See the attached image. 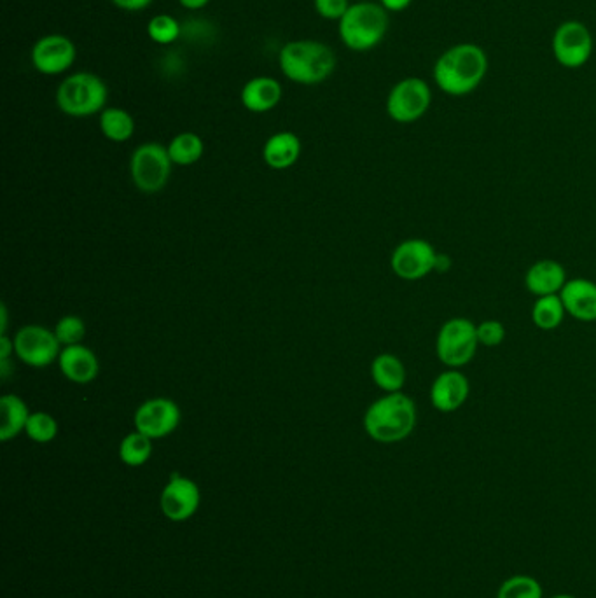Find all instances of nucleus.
<instances>
[{
  "mask_svg": "<svg viewBox=\"0 0 596 598\" xmlns=\"http://www.w3.org/2000/svg\"><path fill=\"white\" fill-rule=\"evenodd\" d=\"M205 151L203 140L200 135L193 132H182L175 135L172 142L168 144V154L179 167H191L201 160Z\"/></svg>",
  "mask_w": 596,
  "mask_h": 598,
  "instance_id": "25",
  "label": "nucleus"
},
{
  "mask_svg": "<svg viewBox=\"0 0 596 598\" xmlns=\"http://www.w3.org/2000/svg\"><path fill=\"white\" fill-rule=\"evenodd\" d=\"M371 378L378 389L383 390L385 394L392 392H402L406 385V366L397 355L385 354L376 355L371 362Z\"/></svg>",
  "mask_w": 596,
  "mask_h": 598,
  "instance_id": "21",
  "label": "nucleus"
},
{
  "mask_svg": "<svg viewBox=\"0 0 596 598\" xmlns=\"http://www.w3.org/2000/svg\"><path fill=\"white\" fill-rule=\"evenodd\" d=\"M453 266V259L450 258V254L446 252H437L436 268L434 273H448Z\"/></svg>",
  "mask_w": 596,
  "mask_h": 598,
  "instance_id": "35",
  "label": "nucleus"
},
{
  "mask_svg": "<svg viewBox=\"0 0 596 598\" xmlns=\"http://www.w3.org/2000/svg\"><path fill=\"white\" fill-rule=\"evenodd\" d=\"M172 165L174 161L168 154V147L158 142H146L137 147L130 160V174L135 188L147 195L160 193L172 175Z\"/></svg>",
  "mask_w": 596,
  "mask_h": 598,
  "instance_id": "7",
  "label": "nucleus"
},
{
  "mask_svg": "<svg viewBox=\"0 0 596 598\" xmlns=\"http://www.w3.org/2000/svg\"><path fill=\"white\" fill-rule=\"evenodd\" d=\"M437 251L425 238H408L397 244L390 256V268L396 277L406 282L429 277L436 268Z\"/></svg>",
  "mask_w": 596,
  "mask_h": 598,
  "instance_id": "10",
  "label": "nucleus"
},
{
  "mask_svg": "<svg viewBox=\"0 0 596 598\" xmlns=\"http://www.w3.org/2000/svg\"><path fill=\"white\" fill-rule=\"evenodd\" d=\"M98 123L105 139L111 142H126L132 139L135 133L132 114L121 107H105L104 111L100 112Z\"/></svg>",
  "mask_w": 596,
  "mask_h": 598,
  "instance_id": "24",
  "label": "nucleus"
},
{
  "mask_svg": "<svg viewBox=\"0 0 596 598\" xmlns=\"http://www.w3.org/2000/svg\"><path fill=\"white\" fill-rule=\"evenodd\" d=\"M313 6L320 18L340 21L352 4H350V0H313Z\"/></svg>",
  "mask_w": 596,
  "mask_h": 598,
  "instance_id": "32",
  "label": "nucleus"
},
{
  "mask_svg": "<svg viewBox=\"0 0 596 598\" xmlns=\"http://www.w3.org/2000/svg\"><path fill=\"white\" fill-rule=\"evenodd\" d=\"M478 327V340L481 347H500L506 341V326L497 319H486L476 324Z\"/></svg>",
  "mask_w": 596,
  "mask_h": 598,
  "instance_id": "31",
  "label": "nucleus"
},
{
  "mask_svg": "<svg viewBox=\"0 0 596 598\" xmlns=\"http://www.w3.org/2000/svg\"><path fill=\"white\" fill-rule=\"evenodd\" d=\"M479 347L478 327L467 317H451L437 331V361L444 368H465L474 361Z\"/></svg>",
  "mask_w": 596,
  "mask_h": 598,
  "instance_id": "6",
  "label": "nucleus"
},
{
  "mask_svg": "<svg viewBox=\"0 0 596 598\" xmlns=\"http://www.w3.org/2000/svg\"><path fill=\"white\" fill-rule=\"evenodd\" d=\"M488 55L474 42H460L446 49L434 65V83L450 97H465L478 90L488 74Z\"/></svg>",
  "mask_w": 596,
  "mask_h": 598,
  "instance_id": "1",
  "label": "nucleus"
},
{
  "mask_svg": "<svg viewBox=\"0 0 596 598\" xmlns=\"http://www.w3.org/2000/svg\"><path fill=\"white\" fill-rule=\"evenodd\" d=\"M179 4H181L182 7L189 9V11H198V9H203V7L208 6L210 0H179Z\"/></svg>",
  "mask_w": 596,
  "mask_h": 598,
  "instance_id": "37",
  "label": "nucleus"
},
{
  "mask_svg": "<svg viewBox=\"0 0 596 598\" xmlns=\"http://www.w3.org/2000/svg\"><path fill=\"white\" fill-rule=\"evenodd\" d=\"M200 488L195 481L174 473L161 492V511L172 522H186L200 508Z\"/></svg>",
  "mask_w": 596,
  "mask_h": 598,
  "instance_id": "14",
  "label": "nucleus"
},
{
  "mask_svg": "<svg viewBox=\"0 0 596 598\" xmlns=\"http://www.w3.org/2000/svg\"><path fill=\"white\" fill-rule=\"evenodd\" d=\"M380 4H382L389 13H401V11L408 9V7L413 4V0H380Z\"/></svg>",
  "mask_w": 596,
  "mask_h": 598,
  "instance_id": "34",
  "label": "nucleus"
},
{
  "mask_svg": "<svg viewBox=\"0 0 596 598\" xmlns=\"http://www.w3.org/2000/svg\"><path fill=\"white\" fill-rule=\"evenodd\" d=\"M282 95H284L282 84L278 83L275 77L257 76L245 83L240 98L247 111L264 114L273 111L280 104Z\"/></svg>",
  "mask_w": 596,
  "mask_h": 598,
  "instance_id": "19",
  "label": "nucleus"
},
{
  "mask_svg": "<svg viewBox=\"0 0 596 598\" xmlns=\"http://www.w3.org/2000/svg\"><path fill=\"white\" fill-rule=\"evenodd\" d=\"M181 424V410L168 397H154L140 404L133 425L135 431L146 434L147 438L161 439L170 436Z\"/></svg>",
  "mask_w": 596,
  "mask_h": 598,
  "instance_id": "13",
  "label": "nucleus"
},
{
  "mask_svg": "<svg viewBox=\"0 0 596 598\" xmlns=\"http://www.w3.org/2000/svg\"><path fill=\"white\" fill-rule=\"evenodd\" d=\"M556 62L565 69H581L590 62L595 41L590 28L577 20L563 21L556 27L551 41Z\"/></svg>",
  "mask_w": 596,
  "mask_h": 598,
  "instance_id": "9",
  "label": "nucleus"
},
{
  "mask_svg": "<svg viewBox=\"0 0 596 598\" xmlns=\"http://www.w3.org/2000/svg\"><path fill=\"white\" fill-rule=\"evenodd\" d=\"M109 98V88L93 72H76L65 77L56 90L58 109L70 118H90L102 112Z\"/></svg>",
  "mask_w": 596,
  "mask_h": 598,
  "instance_id": "5",
  "label": "nucleus"
},
{
  "mask_svg": "<svg viewBox=\"0 0 596 598\" xmlns=\"http://www.w3.org/2000/svg\"><path fill=\"white\" fill-rule=\"evenodd\" d=\"M560 298L569 317L584 324L596 322V282L583 277L569 279Z\"/></svg>",
  "mask_w": 596,
  "mask_h": 598,
  "instance_id": "17",
  "label": "nucleus"
},
{
  "mask_svg": "<svg viewBox=\"0 0 596 598\" xmlns=\"http://www.w3.org/2000/svg\"><path fill=\"white\" fill-rule=\"evenodd\" d=\"M30 411L21 397L6 394L0 399V439L11 441L27 427Z\"/></svg>",
  "mask_w": 596,
  "mask_h": 598,
  "instance_id": "22",
  "label": "nucleus"
},
{
  "mask_svg": "<svg viewBox=\"0 0 596 598\" xmlns=\"http://www.w3.org/2000/svg\"><path fill=\"white\" fill-rule=\"evenodd\" d=\"M551 598H577V597H574V595H569V593H558V595H555V597H551Z\"/></svg>",
  "mask_w": 596,
  "mask_h": 598,
  "instance_id": "38",
  "label": "nucleus"
},
{
  "mask_svg": "<svg viewBox=\"0 0 596 598\" xmlns=\"http://www.w3.org/2000/svg\"><path fill=\"white\" fill-rule=\"evenodd\" d=\"M111 2L114 6L123 9V11H128V13H137V11H142V9H146V7L153 4V0H111Z\"/></svg>",
  "mask_w": 596,
  "mask_h": 598,
  "instance_id": "33",
  "label": "nucleus"
},
{
  "mask_svg": "<svg viewBox=\"0 0 596 598\" xmlns=\"http://www.w3.org/2000/svg\"><path fill=\"white\" fill-rule=\"evenodd\" d=\"M280 70L292 83L315 86L333 76L338 60L333 49L313 39L291 41L280 49Z\"/></svg>",
  "mask_w": 596,
  "mask_h": 598,
  "instance_id": "3",
  "label": "nucleus"
},
{
  "mask_svg": "<svg viewBox=\"0 0 596 598\" xmlns=\"http://www.w3.org/2000/svg\"><path fill=\"white\" fill-rule=\"evenodd\" d=\"M530 317H532L534 326L541 329V331H546V333L555 331V329L562 326L563 320L567 317V310L563 306L560 294L535 298Z\"/></svg>",
  "mask_w": 596,
  "mask_h": 598,
  "instance_id": "23",
  "label": "nucleus"
},
{
  "mask_svg": "<svg viewBox=\"0 0 596 598\" xmlns=\"http://www.w3.org/2000/svg\"><path fill=\"white\" fill-rule=\"evenodd\" d=\"M567 270L556 259H539L534 265L528 266L525 272V289L535 298L542 296H555L562 293L563 286L567 284Z\"/></svg>",
  "mask_w": 596,
  "mask_h": 598,
  "instance_id": "16",
  "label": "nucleus"
},
{
  "mask_svg": "<svg viewBox=\"0 0 596 598\" xmlns=\"http://www.w3.org/2000/svg\"><path fill=\"white\" fill-rule=\"evenodd\" d=\"M11 350H14V341L7 338V334H0V361H9Z\"/></svg>",
  "mask_w": 596,
  "mask_h": 598,
  "instance_id": "36",
  "label": "nucleus"
},
{
  "mask_svg": "<svg viewBox=\"0 0 596 598\" xmlns=\"http://www.w3.org/2000/svg\"><path fill=\"white\" fill-rule=\"evenodd\" d=\"M497 598H544V592L537 579L527 574H516L499 586Z\"/></svg>",
  "mask_w": 596,
  "mask_h": 598,
  "instance_id": "27",
  "label": "nucleus"
},
{
  "mask_svg": "<svg viewBox=\"0 0 596 598\" xmlns=\"http://www.w3.org/2000/svg\"><path fill=\"white\" fill-rule=\"evenodd\" d=\"M389 11L380 2H355L340 20V39L348 49L362 53L382 44L389 32Z\"/></svg>",
  "mask_w": 596,
  "mask_h": 598,
  "instance_id": "4",
  "label": "nucleus"
},
{
  "mask_svg": "<svg viewBox=\"0 0 596 598\" xmlns=\"http://www.w3.org/2000/svg\"><path fill=\"white\" fill-rule=\"evenodd\" d=\"M301 140L292 132H278L266 140L263 147L264 163L273 170H287L299 160Z\"/></svg>",
  "mask_w": 596,
  "mask_h": 598,
  "instance_id": "20",
  "label": "nucleus"
},
{
  "mask_svg": "<svg viewBox=\"0 0 596 598\" xmlns=\"http://www.w3.org/2000/svg\"><path fill=\"white\" fill-rule=\"evenodd\" d=\"M432 90L422 77H406L394 84L387 97V114L399 125L416 123L429 112Z\"/></svg>",
  "mask_w": 596,
  "mask_h": 598,
  "instance_id": "8",
  "label": "nucleus"
},
{
  "mask_svg": "<svg viewBox=\"0 0 596 598\" xmlns=\"http://www.w3.org/2000/svg\"><path fill=\"white\" fill-rule=\"evenodd\" d=\"M77 49L74 41L62 34L41 37L32 48V65L42 76H60L74 65Z\"/></svg>",
  "mask_w": 596,
  "mask_h": 598,
  "instance_id": "12",
  "label": "nucleus"
},
{
  "mask_svg": "<svg viewBox=\"0 0 596 598\" xmlns=\"http://www.w3.org/2000/svg\"><path fill=\"white\" fill-rule=\"evenodd\" d=\"M62 343L48 327L23 326L14 336V352L32 368H46L62 354Z\"/></svg>",
  "mask_w": 596,
  "mask_h": 598,
  "instance_id": "11",
  "label": "nucleus"
},
{
  "mask_svg": "<svg viewBox=\"0 0 596 598\" xmlns=\"http://www.w3.org/2000/svg\"><path fill=\"white\" fill-rule=\"evenodd\" d=\"M430 404L439 413H455L471 396L469 376L462 369H444L430 385Z\"/></svg>",
  "mask_w": 596,
  "mask_h": 598,
  "instance_id": "15",
  "label": "nucleus"
},
{
  "mask_svg": "<svg viewBox=\"0 0 596 598\" xmlns=\"http://www.w3.org/2000/svg\"><path fill=\"white\" fill-rule=\"evenodd\" d=\"M58 341L62 343L63 347H72V345H79L86 336V324L81 317L77 315H65L58 320L55 329Z\"/></svg>",
  "mask_w": 596,
  "mask_h": 598,
  "instance_id": "30",
  "label": "nucleus"
},
{
  "mask_svg": "<svg viewBox=\"0 0 596 598\" xmlns=\"http://www.w3.org/2000/svg\"><path fill=\"white\" fill-rule=\"evenodd\" d=\"M181 32V23L175 20L174 16H168V14H156L147 23L149 39L161 46L174 44L181 37Z\"/></svg>",
  "mask_w": 596,
  "mask_h": 598,
  "instance_id": "28",
  "label": "nucleus"
},
{
  "mask_svg": "<svg viewBox=\"0 0 596 598\" xmlns=\"http://www.w3.org/2000/svg\"><path fill=\"white\" fill-rule=\"evenodd\" d=\"M151 455H153V439L147 438L146 434L139 431L130 432L119 445V459L126 466H144L147 460L151 459Z\"/></svg>",
  "mask_w": 596,
  "mask_h": 598,
  "instance_id": "26",
  "label": "nucleus"
},
{
  "mask_svg": "<svg viewBox=\"0 0 596 598\" xmlns=\"http://www.w3.org/2000/svg\"><path fill=\"white\" fill-rule=\"evenodd\" d=\"M58 364L63 376L77 385L93 382L100 373L97 355L91 348L84 347L83 343L63 348L62 354L58 357Z\"/></svg>",
  "mask_w": 596,
  "mask_h": 598,
  "instance_id": "18",
  "label": "nucleus"
},
{
  "mask_svg": "<svg viewBox=\"0 0 596 598\" xmlns=\"http://www.w3.org/2000/svg\"><path fill=\"white\" fill-rule=\"evenodd\" d=\"M25 432H27L28 438L35 443H41V445L51 443L58 436V422L53 415H49L46 411H34V413H30Z\"/></svg>",
  "mask_w": 596,
  "mask_h": 598,
  "instance_id": "29",
  "label": "nucleus"
},
{
  "mask_svg": "<svg viewBox=\"0 0 596 598\" xmlns=\"http://www.w3.org/2000/svg\"><path fill=\"white\" fill-rule=\"evenodd\" d=\"M418 422L416 404L404 392H392L376 399L364 413V431L382 445H396L408 439Z\"/></svg>",
  "mask_w": 596,
  "mask_h": 598,
  "instance_id": "2",
  "label": "nucleus"
}]
</instances>
